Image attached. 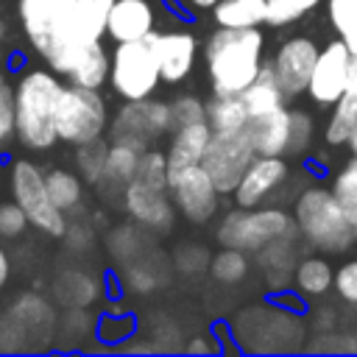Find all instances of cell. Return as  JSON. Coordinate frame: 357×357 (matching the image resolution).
<instances>
[{"mask_svg": "<svg viewBox=\"0 0 357 357\" xmlns=\"http://www.w3.org/2000/svg\"><path fill=\"white\" fill-rule=\"evenodd\" d=\"M265 36L259 28H223L212 31L204 47L206 73L215 95H243L259 70L262 61Z\"/></svg>", "mask_w": 357, "mask_h": 357, "instance_id": "1", "label": "cell"}, {"mask_svg": "<svg viewBox=\"0 0 357 357\" xmlns=\"http://www.w3.org/2000/svg\"><path fill=\"white\" fill-rule=\"evenodd\" d=\"M298 234L318 251L340 254L357 243V223L346 204L326 187H307L293 206Z\"/></svg>", "mask_w": 357, "mask_h": 357, "instance_id": "2", "label": "cell"}, {"mask_svg": "<svg viewBox=\"0 0 357 357\" xmlns=\"http://www.w3.org/2000/svg\"><path fill=\"white\" fill-rule=\"evenodd\" d=\"M56 70H28L14 86L17 103V139L31 151H47L59 139L56 134V103L61 95Z\"/></svg>", "mask_w": 357, "mask_h": 357, "instance_id": "3", "label": "cell"}, {"mask_svg": "<svg viewBox=\"0 0 357 357\" xmlns=\"http://www.w3.org/2000/svg\"><path fill=\"white\" fill-rule=\"evenodd\" d=\"M296 218L279 206H237L223 215L215 237L220 245L257 254L273 240L296 237Z\"/></svg>", "mask_w": 357, "mask_h": 357, "instance_id": "4", "label": "cell"}, {"mask_svg": "<svg viewBox=\"0 0 357 357\" xmlns=\"http://www.w3.org/2000/svg\"><path fill=\"white\" fill-rule=\"evenodd\" d=\"M112 6H114V0H75L67 22L56 31L50 45L42 50V59L59 75H67L75 53L84 45L98 42L106 33V22H109Z\"/></svg>", "mask_w": 357, "mask_h": 357, "instance_id": "5", "label": "cell"}, {"mask_svg": "<svg viewBox=\"0 0 357 357\" xmlns=\"http://www.w3.org/2000/svg\"><path fill=\"white\" fill-rule=\"evenodd\" d=\"M109 123L106 100L98 89L67 84L56 103V134L67 145H84L100 139Z\"/></svg>", "mask_w": 357, "mask_h": 357, "instance_id": "6", "label": "cell"}, {"mask_svg": "<svg viewBox=\"0 0 357 357\" xmlns=\"http://www.w3.org/2000/svg\"><path fill=\"white\" fill-rule=\"evenodd\" d=\"M159 81H162V70H159V59L151 39L114 45L112 73H109V84L114 95H120L123 100H142L153 95Z\"/></svg>", "mask_w": 357, "mask_h": 357, "instance_id": "7", "label": "cell"}, {"mask_svg": "<svg viewBox=\"0 0 357 357\" xmlns=\"http://www.w3.org/2000/svg\"><path fill=\"white\" fill-rule=\"evenodd\" d=\"M8 184H11L14 201L25 209L31 226H36L39 231H45L50 237H61L67 231L64 212L53 204L39 165H33L31 159H14L8 167Z\"/></svg>", "mask_w": 357, "mask_h": 357, "instance_id": "8", "label": "cell"}, {"mask_svg": "<svg viewBox=\"0 0 357 357\" xmlns=\"http://www.w3.org/2000/svg\"><path fill=\"white\" fill-rule=\"evenodd\" d=\"M254 156H257V148L248 137V128L212 131V139L206 145L201 165L212 176L220 195H234V190H237L240 178L245 176L248 165L254 162Z\"/></svg>", "mask_w": 357, "mask_h": 357, "instance_id": "9", "label": "cell"}, {"mask_svg": "<svg viewBox=\"0 0 357 357\" xmlns=\"http://www.w3.org/2000/svg\"><path fill=\"white\" fill-rule=\"evenodd\" d=\"M165 131H173L170 103L153 98L126 100L112 120V142H126L137 151L151 148V142L159 139Z\"/></svg>", "mask_w": 357, "mask_h": 357, "instance_id": "10", "label": "cell"}, {"mask_svg": "<svg viewBox=\"0 0 357 357\" xmlns=\"http://www.w3.org/2000/svg\"><path fill=\"white\" fill-rule=\"evenodd\" d=\"M351 61H354V53L343 39H332L329 45H324L307 86L310 100L318 106H335L349 92Z\"/></svg>", "mask_w": 357, "mask_h": 357, "instance_id": "11", "label": "cell"}, {"mask_svg": "<svg viewBox=\"0 0 357 357\" xmlns=\"http://www.w3.org/2000/svg\"><path fill=\"white\" fill-rule=\"evenodd\" d=\"M167 192H170L176 209L190 223H206L218 212V204H220V190L215 187V181L204 165H190V167L173 173Z\"/></svg>", "mask_w": 357, "mask_h": 357, "instance_id": "12", "label": "cell"}, {"mask_svg": "<svg viewBox=\"0 0 357 357\" xmlns=\"http://www.w3.org/2000/svg\"><path fill=\"white\" fill-rule=\"evenodd\" d=\"M318 53H321V47L310 36H290L279 45L271 67H273L276 81H279V86L287 98H296V95L307 92L312 67L318 61Z\"/></svg>", "mask_w": 357, "mask_h": 357, "instance_id": "13", "label": "cell"}, {"mask_svg": "<svg viewBox=\"0 0 357 357\" xmlns=\"http://www.w3.org/2000/svg\"><path fill=\"white\" fill-rule=\"evenodd\" d=\"M287 176H290V167H287L284 156L257 153L234 190V204L237 206H262L287 181Z\"/></svg>", "mask_w": 357, "mask_h": 357, "instance_id": "14", "label": "cell"}, {"mask_svg": "<svg viewBox=\"0 0 357 357\" xmlns=\"http://www.w3.org/2000/svg\"><path fill=\"white\" fill-rule=\"evenodd\" d=\"M123 206L126 212L139 223V226H148L153 231H167L176 220V204L170 198L167 190H156V187H145L139 181H131L126 190H123Z\"/></svg>", "mask_w": 357, "mask_h": 357, "instance_id": "15", "label": "cell"}, {"mask_svg": "<svg viewBox=\"0 0 357 357\" xmlns=\"http://www.w3.org/2000/svg\"><path fill=\"white\" fill-rule=\"evenodd\" d=\"M75 0H20L17 11L22 20V28L33 45V50L42 56V50L50 45L56 31L67 22Z\"/></svg>", "mask_w": 357, "mask_h": 357, "instance_id": "16", "label": "cell"}, {"mask_svg": "<svg viewBox=\"0 0 357 357\" xmlns=\"http://www.w3.org/2000/svg\"><path fill=\"white\" fill-rule=\"evenodd\" d=\"M156 59H159V70H162V81L167 84H181L192 67H195V56H198V42L190 31H165V33H151L148 36Z\"/></svg>", "mask_w": 357, "mask_h": 357, "instance_id": "17", "label": "cell"}, {"mask_svg": "<svg viewBox=\"0 0 357 357\" xmlns=\"http://www.w3.org/2000/svg\"><path fill=\"white\" fill-rule=\"evenodd\" d=\"M153 33V8L148 0H114L106 22V36L112 42L148 39Z\"/></svg>", "mask_w": 357, "mask_h": 357, "instance_id": "18", "label": "cell"}, {"mask_svg": "<svg viewBox=\"0 0 357 357\" xmlns=\"http://www.w3.org/2000/svg\"><path fill=\"white\" fill-rule=\"evenodd\" d=\"M248 137L262 156H287L290 151V109L279 106L268 114L248 120Z\"/></svg>", "mask_w": 357, "mask_h": 357, "instance_id": "19", "label": "cell"}, {"mask_svg": "<svg viewBox=\"0 0 357 357\" xmlns=\"http://www.w3.org/2000/svg\"><path fill=\"white\" fill-rule=\"evenodd\" d=\"M212 126L209 120H201V123H190V126H181L173 131L170 137V145H167V165H170V176L190 167V165H201L204 153H206V145L212 139Z\"/></svg>", "mask_w": 357, "mask_h": 357, "instance_id": "20", "label": "cell"}, {"mask_svg": "<svg viewBox=\"0 0 357 357\" xmlns=\"http://www.w3.org/2000/svg\"><path fill=\"white\" fill-rule=\"evenodd\" d=\"M139 153L134 145H126V142H112L109 145V153H106V167H103V176L98 181V190L106 192V195H123V190L134 181L137 176V162H139Z\"/></svg>", "mask_w": 357, "mask_h": 357, "instance_id": "21", "label": "cell"}, {"mask_svg": "<svg viewBox=\"0 0 357 357\" xmlns=\"http://www.w3.org/2000/svg\"><path fill=\"white\" fill-rule=\"evenodd\" d=\"M109 73H112V59H109L106 47H103L100 39H98V42L84 45V47L75 53V59H73V64H70V70H67V78H70L73 84L100 89V86L109 81Z\"/></svg>", "mask_w": 357, "mask_h": 357, "instance_id": "22", "label": "cell"}, {"mask_svg": "<svg viewBox=\"0 0 357 357\" xmlns=\"http://www.w3.org/2000/svg\"><path fill=\"white\" fill-rule=\"evenodd\" d=\"M243 100H245V109H248V120L251 117H259V114H268L279 106H284L287 95L282 92L279 81H276V73L271 64H265L259 70V75L254 78V84L243 92Z\"/></svg>", "mask_w": 357, "mask_h": 357, "instance_id": "23", "label": "cell"}, {"mask_svg": "<svg viewBox=\"0 0 357 357\" xmlns=\"http://www.w3.org/2000/svg\"><path fill=\"white\" fill-rule=\"evenodd\" d=\"M296 293L304 298H321L335 287V271L324 257H304L293 271Z\"/></svg>", "mask_w": 357, "mask_h": 357, "instance_id": "24", "label": "cell"}, {"mask_svg": "<svg viewBox=\"0 0 357 357\" xmlns=\"http://www.w3.org/2000/svg\"><path fill=\"white\" fill-rule=\"evenodd\" d=\"M212 17L223 28H259L268 22V0H218Z\"/></svg>", "mask_w": 357, "mask_h": 357, "instance_id": "25", "label": "cell"}, {"mask_svg": "<svg viewBox=\"0 0 357 357\" xmlns=\"http://www.w3.org/2000/svg\"><path fill=\"white\" fill-rule=\"evenodd\" d=\"M206 120L215 131H234L248 126V109L243 95H215L206 103Z\"/></svg>", "mask_w": 357, "mask_h": 357, "instance_id": "26", "label": "cell"}, {"mask_svg": "<svg viewBox=\"0 0 357 357\" xmlns=\"http://www.w3.org/2000/svg\"><path fill=\"white\" fill-rule=\"evenodd\" d=\"M45 181H47V192L53 198V204L67 215L73 212L78 204H81V195H84V178L81 173H73L67 167H53L45 173Z\"/></svg>", "mask_w": 357, "mask_h": 357, "instance_id": "27", "label": "cell"}, {"mask_svg": "<svg viewBox=\"0 0 357 357\" xmlns=\"http://www.w3.org/2000/svg\"><path fill=\"white\" fill-rule=\"evenodd\" d=\"M354 131H357V95L354 92H346L332 106V114H329L324 139L329 145H349V139H351Z\"/></svg>", "mask_w": 357, "mask_h": 357, "instance_id": "28", "label": "cell"}, {"mask_svg": "<svg viewBox=\"0 0 357 357\" xmlns=\"http://www.w3.org/2000/svg\"><path fill=\"white\" fill-rule=\"evenodd\" d=\"M248 251H240V248H229L223 245L212 259H209V273L223 282V284H237L245 279L248 273Z\"/></svg>", "mask_w": 357, "mask_h": 357, "instance_id": "29", "label": "cell"}, {"mask_svg": "<svg viewBox=\"0 0 357 357\" xmlns=\"http://www.w3.org/2000/svg\"><path fill=\"white\" fill-rule=\"evenodd\" d=\"M326 11L337 39H343L357 56V0H326Z\"/></svg>", "mask_w": 357, "mask_h": 357, "instance_id": "30", "label": "cell"}, {"mask_svg": "<svg viewBox=\"0 0 357 357\" xmlns=\"http://www.w3.org/2000/svg\"><path fill=\"white\" fill-rule=\"evenodd\" d=\"M134 181H139V184H145V187L167 190V184H170V165H167V153L153 151V148H145V151L139 153Z\"/></svg>", "mask_w": 357, "mask_h": 357, "instance_id": "31", "label": "cell"}, {"mask_svg": "<svg viewBox=\"0 0 357 357\" xmlns=\"http://www.w3.org/2000/svg\"><path fill=\"white\" fill-rule=\"evenodd\" d=\"M75 167L81 173V178L86 184H95L100 181L103 176V167H106V153H109V145L103 139H92V142H84V145H75Z\"/></svg>", "mask_w": 357, "mask_h": 357, "instance_id": "32", "label": "cell"}, {"mask_svg": "<svg viewBox=\"0 0 357 357\" xmlns=\"http://www.w3.org/2000/svg\"><path fill=\"white\" fill-rule=\"evenodd\" d=\"M321 0H268V25H290L310 14Z\"/></svg>", "mask_w": 357, "mask_h": 357, "instance_id": "33", "label": "cell"}, {"mask_svg": "<svg viewBox=\"0 0 357 357\" xmlns=\"http://www.w3.org/2000/svg\"><path fill=\"white\" fill-rule=\"evenodd\" d=\"M206 120V106L195 98V95H178L176 100H170V126L173 131L190 123H201Z\"/></svg>", "mask_w": 357, "mask_h": 357, "instance_id": "34", "label": "cell"}, {"mask_svg": "<svg viewBox=\"0 0 357 357\" xmlns=\"http://www.w3.org/2000/svg\"><path fill=\"white\" fill-rule=\"evenodd\" d=\"M332 192L346 204L349 212H357V156L337 170L332 181Z\"/></svg>", "mask_w": 357, "mask_h": 357, "instance_id": "35", "label": "cell"}, {"mask_svg": "<svg viewBox=\"0 0 357 357\" xmlns=\"http://www.w3.org/2000/svg\"><path fill=\"white\" fill-rule=\"evenodd\" d=\"M312 142V117L307 112L290 109V151L287 156H298Z\"/></svg>", "mask_w": 357, "mask_h": 357, "instance_id": "36", "label": "cell"}, {"mask_svg": "<svg viewBox=\"0 0 357 357\" xmlns=\"http://www.w3.org/2000/svg\"><path fill=\"white\" fill-rule=\"evenodd\" d=\"M28 215L17 201L0 204V237H20L28 226Z\"/></svg>", "mask_w": 357, "mask_h": 357, "instance_id": "37", "label": "cell"}, {"mask_svg": "<svg viewBox=\"0 0 357 357\" xmlns=\"http://www.w3.org/2000/svg\"><path fill=\"white\" fill-rule=\"evenodd\" d=\"M17 137V103H14V89L8 84L0 86V145Z\"/></svg>", "mask_w": 357, "mask_h": 357, "instance_id": "38", "label": "cell"}, {"mask_svg": "<svg viewBox=\"0 0 357 357\" xmlns=\"http://www.w3.org/2000/svg\"><path fill=\"white\" fill-rule=\"evenodd\" d=\"M335 293L340 301L357 304V259H349L335 271Z\"/></svg>", "mask_w": 357, "mask_h": 357, "instance_id": "39", "label": "cell"}, {"mask_svg": "<svg viewBox=\"0 0 357 357\" xmlns=\"http://www.w3.org/2000/svg\"><path fill=\"white\" fill-rule=\"evenodd\" d=\"M8 273H11V262H8V254L0 248V290H3L6 282H8Z\"/></svg>", "mask_w": 357, "mask_h": 357, "instance_id": "40", "label": "cell"}, {"mask_svg": "<svg viewBox=\"0 0 357 357\" xmlns=\"http://www.w3.org/2000/svg\"><path fill=\"white\" fill-rule=\"evenodd\" d=\"M349 92H354V95H357V56H354V61H351V78H349Z\"/></svg>", "mask_w": 357, "mask_h": 357, "instance_id": "41", "label": "cell"}, {"mask_svg": "<svg viewBox=\"0 0 357 357\" xmlns=\"http://www.w3.org/2000/svg\"><path fill=\"white\" fill-rule=\"evenodd\" d=\"M187 349H190V351H212L215 346H209V343H204V340H192Z\"/></svg>", "mask_w": 357, "mask_h": 357, "instance_id": "42", "label": "cell"}, {"mask_svg": "<svg viewBox=\"0 0 357 357\" xmlns=\"http://www.w3.org/2000/svg\"><path fill=\"white\" fill-rule=\"evenodd\" d=\"M187 3H190L192 8H198V11H201V8H212L218 0H187Z\"/></svg>", "mask_w": 357, "mask_h": 357, "instance_id": "43", "label": "cell"}, {"mask_svg": "<svg viewBox=\"0 0 357 357\" xmlns=\"http://www.w3.org/2000/svg\"><path fill=\"white\" fill-rule=\"evenodd\" d=\"M349 148H351V151H354V156H357V131L351 134V139H349Z\"/></svg>", "mask_w": 357, "mask_h": 357, "instance_id": "44", "label": "cell"}, {"mask_svg": "<svg viewBox=\"0 0 357 357\" xmlns=\"http://www.w3.org/2000/svg\"><path fill=\"white\" fill-rule=\"evenodd\" d=\"M3 84H6V78H3V75H0V86H3Z\"/></svg>", "mask_w": 357, "mask_h": 357, "instance_id": "45", "label": "cell"}, {"mask_svg": "<svg viewBox=\"0 0 357 357\" xmlns=\"http://www.w3.org/2000/svg\"><path fill=\"white\" fill-rule=\"evenodd\" d=\"M351 218H354V223H357V212H351Z\"/></svg>", "mask_w": 357, "mask_h": 357, "instance_id": "46", "label": "cell"}, {"mask_svg": "<svg viewBox=\"0 0 357 357\" xmlns=\"http://www.w3.org/2000/svg\"><path fill=\"white\" fill-rule=\"evenodd\" d=\"M0 184H3V178H0Z\"/></svg>", "mask_w": 357, "mask_h": 357, "instance_id": "47", "label": "cell"}, {"mask_svg": "<svg viewBox=\"0 0 357 357\" xmlns=\"http://www.w3.org/2000/svg\"><path fill=\"white\" fill-rule=\"evenodd\" d=\"M0 33H3V28H0Z\"/></svg>", "mask_w": 357, "mask_h": 357, "instance_id": "48", "label": "cell"}]
</instances>
